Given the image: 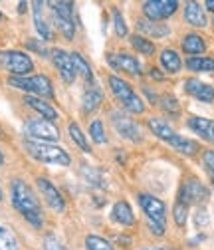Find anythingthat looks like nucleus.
<instances>
[{
    "label": "nucleus",
    "mask_w": 214,
    "mask_h": 250,
    "mask_svg": "<svg viewBox=\"0 0 214 250\" xmlns=\"http://www.w3.org/2000/svg\"><path fill=\"white\" fill-rule=\"evenodd\" d=\"M0 250H20V242L8 227H0Z\"/></svg>",
    "instance_id": "nucleus-28"
},
{
    "label": "nucleus",
    "mask_w": 214,
    "mask_h": 250,
    "mask_svg": "<svg viewBox=\"0 0 214 250\" xmlns=\"http://www.w3.org/2000/svg\"><path fill=\"white\" fill-rule=\"evenodd\" d=\"M145 250H167V248H145Z\"/></svg>",
    "instance_id": "nucleus-45"
},
{
    "label": "nucleus",
    "mask_w": 214,
    "mask_h": 250,
    "mask_svg": "<svg viewBox=\"0 0 214 250\" xmlns=\"http://www.w3.org/2000/svg\"><path fill=\"white\" fill-rule=\"evenodd\" d=\"M161 107H163L167 113H173V115H176V113L180 111L178 102H176L173 96H165V98H161Z\"/></svg>",
    "instance_id": "nucleus-36"
},
{
    "label": "nucleus",
    "mask_w": 214,
    "mask_h": 250,
    "mask_svg": "<svg viewBox=\"0 0 214 250\" xmlns=\"http://www.w3.org/2000/svg\"><path fill=\"white\" fill-rule=\"evenodd\" d=\"M24 133L28 141H42V143H54L59 139V129L56 123L48 119H30L24 127Z\"/></svg>",
    "instance_id": "nucleus-9"
},
{
    "label": "nucleus",
    "mask_w": 214,
    "mask_h": 250,
    "mask_svg": "<svg viewBox=\"0 0 214 250\" xmlns=\"http://www.w3.org/2000/svg\"><path fill=\"white\" fill-rule=\"evenodd\" d=\"M89 135H91V139H94L96 143H99V145L107 143V135H105V131H103V123H101L99 119H96L94 123L89 125Z\"/></svg>",
    "instance_id": "nucleus-34"
},
{
    "label": "nucleus",
    "mask_w": 214,
    "mask_h": 250,
    "mask_svg": "<svg viewBox=\"0 0 214 250\" xmlns=\"http://www.w3.org/2000/svg\"><path fill=\"white\" fill-rule=\"evenodd\" d=\"M10 191H12V205H14V208L34 229H42V225H44V212H42V207H40V201H38L36 193L30 189V187L22 179H14L12 181Z\"/></svg>",
    "instance_id": "nucleus-1"
},
{
    "label": "nucleus",
    "mask_w": 214,
    "mask_h": 250,
    "mask_svg": "<svg viewBox=\"0 0 214 250\" xmlns=\"http://www.w3.org/2000/svg\"><path fill=\"white\" fill-rule=\"evenodd\" d=\"M189 127L198 133L202 139L214 143V121L212 119H206V117H191L189 119Z\"/></svg>",
    "instance_id": "nucleus-18"
},
{
    "label": "nucleus",
    "mask_w": 214,
    "mask_h": 250,
    "mask_svg": "<svg viewBox=\"0 0 214 250\" xmlns=\"http://www.w3.org/2000/svg\"><path fill=\"white\" fill-rule=\"evenodd\" d=\"M206 8L214 12V0H208V2H206Z\"/></svg>",
    "instance_id": "nucleus-43"
},
{
    "label": "nucleus",
    "mask_w": 214,
    "mask_h": 250,
    "mask_svg": "<svg viewBox=\"0 0 214 250\" xmlns=\"http://www.w3.org/2000/svg\"><path fill=\"white\" fill-rule=\"evenodd\" d=\"M178 8L176 0H147L143 4V12L151 22H159L173 16Z\"/></svg>",
    "instance_id": "nucleus-11"
},
{
    "label": "nucleus",
    "mask_w": 214,
    "mask_h": 250,
    "mask_svg": "<svg viewBox=\"0 0 214 250\" xmlns=\"http://www.w3.org/2000/svg\"><path fill=\"white\" fill-rule=\"evenodd\" d=\"M111 121H113V125H115V129L119 131V135H123L125 139H129V141H141V139H143L139 125H137L131 117H127L125 113L113 111V113H111Z\"/></svg>",
    "instance_id": "nucleus-14"
},
{
    "label": "nucleus",
    "mask_w": 214,
    "mask_h": 250,
    "mask_svg": "<svg viewBox=\"0 0 214 250\" xmlns=\"http://www.w3.org/2000/svg\"><path fill=\"white\" fill-rule=\"evenodd\" d=\"M85 246H87V250H113L111 242L97 236V234H89L85 238Z\"/></svg>",
    "instance_id": "nucleus-32"
},
{
    "label": "nucleus",
    "mask_w": 214,
    "mask_h": 250,
    "mask_svg": "<svg viewBox=\"0 0 214 250\" xmlns=\"http://www.w3.org/2000/svg\"><path fill=\"white\" fill-rule=\"evenodd\" d=\"M34 26L38 30V34H40V40H52V30L44 18V2H34Z\"/></svg>",
    "instance_id": "nucleus-21"
},
{
    "label": "nucleus",
    "mask_w": 214,
    "mask_h": 250,
    "mask_svg": "<svg viewBox=\"0 0 214 250\" xmlns=\"http://www.w3.org/2000/svg\"><path fill=\"white\" fill-rule=\"evenodd\" d=\"M185 20L191 26H196V28H204L206 26V14H204V10H202V6L198 2H187Z\"/></svg>",
    "instance_id": "nucleus-22"
},
{
    "label": "nucleus",
    "mask_w": 214,
    "mask_h": 250,
    "mask_svg": "<svg viewBox=\"0 0 214 250\" xmlns=\"http://www.w3.org/2000/svg\"><path fill=\"white\" fill-rule=\"evenodd\" d=\"M2 163H4V155H2V153H0V165H2Z\"/></svg>",
    "instance_id": "nucleus-44"
},
{
    "label": "nucleus",
    "mask_w": 214,
    "mask_h": 250,
    "mask_svg": "<svg viewBox=\"0 0 214 250\" xmlns=\"http://www.w3.org/2000/svg\"><path fill=\"white\" fill-rule=\"evenodd\" d=\"M24 102H26V105L28 107H32L34 111H38L40 115H42V119H48V121H56L59 115H58V111L48 104V102H44L42 98H36V96H26L24 98Z\"/></svg>",
    "instance_id": "nucleus-17"
},
{
    "label": "nucleus",
    "mask_w": 214,
    "mask_h": 250,
    "mask_svg": "<svg viewBox=\"0 0 214 250\" xmlns=\"http://www.w3.org/2000/svg\"><path fill=\"white\" fill-rule=\"evenodd\" d=\"M131 46L139 52V54H145V56H153L155 54V44H153L151 40L143 38V36H131Z\"/></svg>",
    "instance_id": "nucleus-31"
},
{
    "label": "nucleus",
    "mask_w": 214,
    "mask_h": 250,
    "mask_svg": "<svg viewBox=\"0 0 214 250\" xmlns=\"http://www.w3.org/2000/svg\"><path fill=\"white\" fill-rule=\"evenodd\" d=\"M187 68L193 72H214V60L212 58H189Z\"/></svg>",
    "instance_id": "nucleus-29"
},
{
    "label": "nucleus",
    "mask_w": 214,
    "mask_h": 250,
    "mask_svg": "<svg viewBox=\"0 0 214 250\" xmlns=\"http://www.w3.org/2000/svg\"><path fill=\"white\" fill-rule=\"evenodd\" d=\"M70 56H72V62H74V66H76V72L81 74L87 83H94V72H91V66L87 64V60L79 52H72Z\"/></svg>",
    "instance_id": "nucleus-26"
},
{
    "label": "nucleus",
    "mask_w": 214,
    "mask_h": 250,
    "mask_svg": "<svg viewBox=\"0 0 214 250\" xmlns=\"http://www.w3.org/2000/svg\"><path fill=\"white\" fill-rule=\"evenodd\" d=\"M50 10H52V16L56 20L58 30L64 34V38L66 40H74V34H76L74 2H66V0H59V2H50Z\"/></svg>",
    "instance_id": "nucleus-7"
},
{
    "label": "nucleus",
    "mask_w": 214,
    "mask_h": 250,
    "mask_svg": "<svg viewBox=\"0 0 214 250\" xmlns=\"http://www.w3.org/2000/svg\"><path fill=\"white\" fill-rule=\"evenodd\" d=\"M8 83L16 89L26 91L28 96L36 98H54V85L48 76H24V78H10Z\"/></svg>",
    "instance_id": "nucleus-6"
},
{
    "label": "nucleus",
    "mask_w": 214,
    "mask_h": 250,
    "mask_svg": "<svg viewBox=\"0 0 214 250\" xmlns=\"http://www.w3.org/2000/svg\"><path fill=\"white\" fill-rule=\"evenodd\" d=\"M107 62L113 70H121L129 76H139L141 74V62L127 54V52H113V54H107Z\"/></svg>",
    "instance_id": "nucleus-13"
},
{
    "label": "nucleus",
    "mask_w": 214,
    "mask_h": 250,
    "mask_svg": "<svg viewBox=\"0 0 214 250\" xmlns=\"http://www.w3.org/2000/svg\"><path fill=\"white\" fill-rule=\"evenodd\" d=\"M149 127L153 129V133H155L159 139H163L165 143H169L173 149H176L182 155H195L198 151V143L196 141L178 135L167 121H163L159 117H151L149 119Z\"/></svg>",
    "instance_id": "nucleus-2"
},
{
    "label": "nucleus",
    "mask_w": 214,
    "mask_h": 250,
    "mask_svg": "<svg viewBox=\"0 0 214 250\" xmlns=\"http://www.w3.org/2000/svg\"><path fill=\"white\" fill-rule=\"evenodd\" d=\"M149 76H151V78H155V80H163V74H161V72H157V68H151Z\"/></svg>",
    "instance_id": "nucleus-41"
},
{
    "label": "nucleus",
    "mask_w": 214,
    "mask_h": 250,
    "mask_svg": "<svg viewBox=\"0 0 214 250\" xmlns=\"http://www.w3.org/2000/svg\"><path fill=\"white\" fill-rule=\"evenodd\" d=\"M161 66L169 72V74H178L182 68V62L178 58V54L175 50H163L161 54Z\"/></svg>",
    "instance_id": "nucleus-25"
},
{
    "label": "nucleus",
    "mask_w": 214,
    "mask_h": 250,
    "mask_svg": "<svg viewBox=\"0 0 214 250\" xmlns=\"http://www.w3.org/2000/svg\"><path fill=\"white\" fill-rule=\"evenodd\" d=\"M0 20H2V12H0Z\"/></svg>",
    "instance_id": "nucleus-47"
},
{
    "label": "nucleus",
    "mask_w": 214,
    "mask_h": 250,
    "mask_svg": "<svg viewBox=\"0 0 214 250\" xmlns=\"http://www.w3.org/2000/svg\"><path fill=\"white\" fill-rule=\"evenodd\" d=\"M109 87L113 91V96L121 102V105H123L127 111H131V113H143L145 111L143 100L133 91V87L125 80H121L119 76H109Z\"/></svg>",
    "instance_id": "nucleus-5"
},
{
    "label": "nucleus",
    "mask_w": 214,
    "mask_h": 250,
    "mask_svg": "<svg viewBox=\"0 0 214 250\" xmlns=\"http://www.w3.org/2000/svg\"><path fill=\"white\" fill-rule=\"evenodd\" d=\"M81 175H83L85 183H87V185H91V187H96V189H105V187H107L105 177H103V175H101V171H97V169L81 167Z\"/></svg>",
    "instance_id": "nucleus-27"
},
{
    "label": "nucleus",
    "mask_w": 214,
    "mask_h": 250,
    "mask_svg": "<svg viewBox=\"0 0 214 250\" xmlns=\"http://www.w3.org/2000/svg\"><path fill=\"white\" fill-rule=\"evenodd\" d=\"M24 149L28 151L30 157H34L40 163L46 165H59V167H68L72 163V157L68 155L66 149L58 147L54 143H42V141H24Z\"/></svg>",
    "instance_id": "nucleus-3"
},
{
    "label": "nucleus",
    "mask_w": 214,
    "mask_h": 250,
    "mask_svg": "<svg viewBox=\"0 0 214 250\" xmlns=\"http://www.w3.org/2000/svg\"><path fill=\"white\" fill-rule=\"evenodd\" d=\"M0 201H2V189H0Z\"/></svg>",
    "instance_id": "nucleus-46"
},
{
    "label": "nucleus",
    "mask_w": 214,
    "mask_h": 250,
    "mask_svg": "<svg viewBox=\"0 0 214 250\" xmlns=\"http://www.w3.org/2000/svg\"><path fill=\"white\" fill-rule=\"evenodd\" d=\"M68 131H70V137H72V141L83 151V153H89L91 149H89V145H87V141H85V135H83V131L79 129V125L76 123V121H72L70 125H68Z\"/></svg>",
    "instance_id": "nucleus-30"
},
{
    "label": "nucleus",
    "mask_w": 214,
    "mask_h": 250,
    "mask_svg": "<svg viewBox=\"0 0 214 250\" xmlns=\"http://www.w3.org/2000/svg\"><path fill=\"white\" fill-rule=\"evenodd\" d=\"M139 205L147 216V225L153 234L163 236L167 229V207L161 199L151 197V195H139Z\"/></svg>",
    "instance_id": "nucleus-4"
},
{
    "label": "nucleus",
    "mask_w": 214,
    "mask_h": 250,
    "mask_svg": "<svg viewBox=\"0 0 214 250\" xmlns=\"http://www.w3.org/2000/svg\"><path fill=\"white\" fill-rule=\"evenodd\" d=\"M185 89H187L189 96H193V98L198 100V102H204V104L214 102V87H212L210 83H204V82H200V80L191 78V80L185 82Z\"/></svg>",
    "instance_id": "nucleus-16"
},
{
    "label": "nucleus",
    "mask_w": 214,
    "mask_h": 250,
    "mask_svg": "<svg viewBox=\"0 0 214 250\" xmlns=\"http://www.w3.org/2000/svg\"><path fill=\"white\" fill-rule=\"evenodd\" d=\"M182 50H185V54H191L193 58H200V54H204V50H206V44H204L202 36L187 34L182 38Z\"/></svg>",
    "instance_id": "nucleus-23"
},
{
    "label": "nucleus",
    "mask_w": 214,
    "mask_h": 250,
    "mask_svg": "<svg viewBox=\"0 0 214 250\" xmlns=\"http://www.w3.org/2000/svg\"><path fill=\"white\" fill-rule=\"evenodd\" d=\"M173 216H175V223L178 227H185L187 218H189V205H185L182 201H176L173 207Z\"/></svg>",
    "instance_id": "nucleus-33"
},
{
    "label": "nucleus",
    "mask_w": 214,
    "mask_h": 250,
    "mask_svg": "<svg viewBox=\"0 0 214 250\" xmlns=\"http://www.w3.org/2000/svg\"><path fill=\"white\" fill-rule=\"evenodd\" d=\"M210 197V191L206 189V185H202L200 181L196 179H189L185 185H182V189H180V199L185 205H198L202 207Z\"/></svg>",
    "instance_id": "nucleus-10"
},
{
    "label": "nucleus",
    "mask_w": 214,
    "mask_h": 250,
    "mask_svg": "<svg viewBox=\"0 0 214 250\" xmlns=\"http://www.w3.org/2000/svg\"><path fill=\"white\" fill-rule=\"evenodd\" d=\"M103 102V96H101V91L96 87V85H89L83 93V98H81V109L83 113H94Z\"/></svg>",
    "instance_id": "nucleus-20"
},
{
    "label": "nucleus",
    "mask_w": 214,
    "mask_h": 250,
    "mask_svg": "<svg viewBox=\"0 0 214 250\" xmlns=\"http://www.w3.org/2000/svg\"><path fill=\"white\" fill-rule=\"evenodd\" d=\"M52 60H54V64L59 72V76H62V80L66 83H74L76 78H78V72H76V66H74V62H72V56L64 50H52Z\"/></svg>",
    "instance_id": "nucleus-15"
},
{
    "label": "nucleus",
    "mask_w": 214,
    "mask_h": 250,
    "mask_svg": "<svg viewBox=\"0 0 214 250\" xmlns=\"http://www.w3.org/2000/svg\"><path fill=\"white\" fill-rule=\"evenodd\" d=\"M36 187H38L40 195L44 197V201H46L56 212H64L66 201H64L62 193L58 191V187H56L52 181H48L46 177H38V179H36Z\"/></svg>",
    "instance_id": "nucleus-12"
},
{
    "label": "nucleus",
    "mask_w": 214,
    "mask_h": 250,
    "mask_svg": "<svg viewBox=\"0 0 214 250\" xmlns=\"http://www.w3.org/2000/svg\"><path fill=\"white\" fill-rule=\"evenodd\" d=\"M44 248L46 250H66V246L62 244V240H59L56 234H48L44 238Z\"/></svg>",
    "instance_id": "nucleus-38"
},
{
    "label": "nucleus",
    "mask_w": 214,
    "mask_h": 250,
    "mask_svg": "<svg viewBox=\"0 0 214 250\" xmlns=\"http://www.w3.org/2000/svg\"><path fill=\"white\" fill-rule=\"evenodd\" d=\"M111 218H113L115 223L123 225V227H131V225L135 223V214H133V210H131L129 203H125V201H119V203H115V205H113Z\"/></svg>",
    "instance_id": "nucleus-19"
},
{
    "label": "nucleus",
    "mask_w": 214,
    "mask_h": 250,
    "mask_svg": "<svg viewBox=\"0 0 214 250\" xmlns=\"http://www.w3.org/2000/svg\"><path fill=\"white\" fill-rule=\"evenodd\" d=\"M195 225H196V229H206L210 225V216L204 207H198V210L195 214Z\"/></svg>",
    "instance_id": "nucleus-37"
},
{
    "label": "nucleus",
    "mask_w": 214,
    "mask_h": 250,
    "mask_svg": "<svg viewBox=\"0 0 214 250\" xmlns=\"http://www.w3.org/2000/svg\"><path fill=\"white\" fill-rule=\"evenodd\" d=\"M26 6H28V2H20V4H18V12H20V14L26 12Z\"/></svg>",
    "instance_id": "nucleus-42"
},
{
    "label": "nucleus",
    "mask_w": 214,
    "mask_h": 250,
    "mask_svg": "<svg viewBox=\"0 0 214 250\" xmlns=\"http://www.w3.org/2000/svg\"><path fill=\"white\" fill-rule=\"evenodd\" d=\"M137 28L141 30L143 34H149L153 38H163L169 34V26L161 24V22H151V20H139Z\"/></svg>",
    "instance_id": "nucleus-24"
},
{
    "label": "nucleus",
    "mask_w": 214,
    "mask_h": 250,
    "mask_svg": "<svg viewBox=\"0 0 214 250\" xmlns=\"http://www.w3.org/2000/svg\"><path fill=\"white\" fill-rule=\"evenodd\" d=\"M0 66L6 68L12 78H24L34 70V62L28 54L10 50V52H0Z\"/></svg>",
    "instance_id": "nucleus-8"
},
{
    "label": "nucleus",
    "mask_w": 214,
    "mask_h": 250,
    "mask_svg": "<svg viewBox=\"0 0 214 250\" xmlns=\"http://www.w3.org/2000/svg\"><path fill=\"white\" fill-rule=\"evenodd\" d=\"M202 161H204V169H206V173H208V177L214 185V151H206Z\"/></svg>",
    "instance_id": "nucleus-39"
},
{
    "label": "nucleus",
    "mask_w": 214,
    "mask_h": 250,
    "mask_svg": "<svg viewBox=\"0 0 214 250\" xmlns=\"http://www.w3.org/2000/svg\"><path fill=\"white\" fill-rule=\"evenodd\" d=\"M28 48H30V50H36V52H40V56H48V50H46V48H44L40 42L30 40V42H28Z\"/></svg>",
    "instance_id": "nucleus-40"
},
{
    "label": "nucleus",
    "mask_w": 214,
    "mask_h": 250,
    "mask_svg": "<svg viewBox=\"0 0 214 250\" xmlns=\"http://www.w3.org/2000/svg\"><path fill=\"white\" fill-rule=\"evenodd\" d=\"M113 22H115V32H117V36H127V24H125V18L121 16V12L115 8L113 10Z\"/></svg>",
    "instance_id": "nucleus-35"
}]
</instances>
